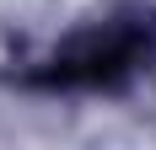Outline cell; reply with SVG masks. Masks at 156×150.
Returning a JSON list of instances; mask_svg holds the SVG:
<instances>
[{"label": "cell", "mask_w": 156, "mask_h": 150, "mask_svg": "<svg viewBox=\"0 0 156 150\" xmlns=\"http://www.w3.org/2000/svg\"><path fill=\"white\" fill-rule=\"evenodd\" d=\"M135 38L129 32H113V38H86L76 43L65 59H54L48 80H59V86H102V80H119L135 59Z\"/></svg>", "instance_id": "1"}]
</instances>
